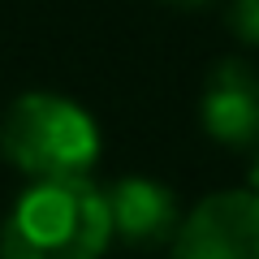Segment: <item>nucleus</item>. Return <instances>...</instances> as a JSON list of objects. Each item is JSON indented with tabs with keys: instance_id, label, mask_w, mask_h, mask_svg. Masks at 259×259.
Instances as JSON below:
<instances>
[{
	"instance_id": "obj_1",
	"label": "nucleus",
	"mask_w": 259,
	"mask_h": 259,
	"mask_svg": "<svg viewBox=\"0 0 259 259\" xmlns=\"http://www.w3.org/2000/svg\"><path fill=\"white\" fill-rule=\"evenodd\" d=\"M112 238L104 190L87 173L48 177L0 225V259H100Z\"/></svg>"
},
{
	"instance_id": "obj_2",
	"label": "nucleus",
	"mask_w": 259,
	"mask_h": 259,
	"mask_svg": "<svg viewBox=\"0 0 259 259\" xmlns=\"http://www.w3.org/2000/svg\"><path fill=\"white\" fill-rule=\"evenodd\" d=\"M0 156L22 177H78L100 160V125L69 95L26 91L0 117Z\"/></svg>"
},
{
	"instance_id": "obj_3",
	"label": "nucleus",
	"mask_w": 259,
	"mask_h": 259,
	"mask_svg": "<svg viewBox=\"0 0 259 259\" xmlns=\"http://www.w3.org/2000/svg\"><path fill=\"white\" fill-rule=\"evenodd\" d=\"M173 259H259V194L221 190L182 216Z\"/></svg>"
},
{
	"instance_id": "obj_4",
	"label": "nucleus",
	"mask_w": 259,
	"mask_h": 259,
	"mask_svg": "<svg viewBox=\"0 0 259 259\" xmlns=\"http://www.w3.org/2000/svg\"><path fill=\"white\" fill-rule=\"evenodd\" d=\"M199 121L221 147H259V74L246 61H221L199 95Z\"/></svg>"
},
{
	"instance_id": "obj_5",
	"label": "nucleus",
	"mask_w": 259,
	"mask_h": 259,
	"mask_svg": "<svg viewBox=\"0 0 259 259\" xmlns=\"http://www.w3.org/2000/svg\"><path fill=\"white\" fill-rule=\"evenodd\" d=\"M104 203H108L112 233L125 246H143V250L168 246L177 225H182L177 194L156 177H117L104 190Z\"/></svg>"
},
{
	"instance_id": "obj_6",
	"label": "nucleus",
	"mask_w": 259,
	"mask_h": 259,
	"mask_svg": "<svg viewBox=\"0 0 259 259\" xmlns=\"http://www.w3.org/2000/svg\"><path fill=\"white\" fill-rule=\"evenodd\" d=\"M229 26L242 44H255L259 48V0H233L229 9Z\"/></svg>"
},
{
	"instance_id": "obj_7",
	"label": "nucleus",
	"mask_w": 259,
	"mask_h": 259,
	"mask_svg": "<svg viewBox=\"0 0 259 259\" xmlns=\"http://www.w3.org/2000/svg\"><path fill=\"white\" fill-rule=\"evenodd\" d=\"M160 5H168V9H203L212 0H160Z\"/></svg>"
},
{
	"instance_id": "obj_8",
	"label": "nucleus",
	"mask_w": 259,
	"mask_h": 259,
	"mask_svg": "<svg viewBox=\"0 0 259 259\" xmlns=\"http://www.w3.org/2000/svg\"><path fill=\"white\" fill-rule=\"evenodd\" d=\"M250 190L259 194V156H255V173H250Z\"/></svg>"
}]
</instances>
